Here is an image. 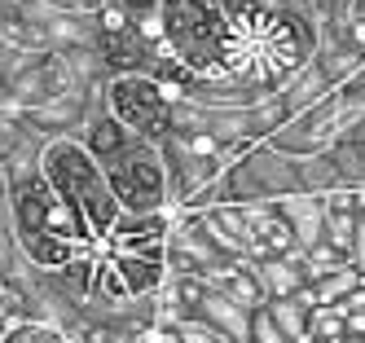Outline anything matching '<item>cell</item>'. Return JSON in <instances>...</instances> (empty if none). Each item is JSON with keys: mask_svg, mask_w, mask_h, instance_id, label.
Returning <instances> with one entry per match:
<instances>
[{"mask_svg": "<svg viewBox=\"0 0 365 343\" xmlns=\"http://www.w3.org/2000/svg\"><path fill=\"white\" fill-rule=\"evenodd\" d=\"M194 317H202L207 326H216L229 343H251V308H242V304H233L229 295H220V290H212L207 286V295L198 300V308H194Z\"/></svg>", "mask_w": 365, "mask_h": 343, "instance_id": "5b68a950", "label": "cell"}, {"mask_svg": "<svg viewBox=\"0 0 365 343\" xmlns=\"http://www.w3.org/2000/svg\"><path fill=\"white\" fill-rule=\"evenodd\" d=\"M172 339L176 343H229L216 326H207L202 317H176V322H168Z\"/></svg>", "mask_w": 365, "mask_h": 343, "instance_id": "9c48e42d", "label": "cell"}, {"mask_svg": "<svg viewBox=\"0 0 365 343\" xmlns=\"http://www.w3.org/2000/svg\"><path fill=\"white\" fill-rule=\"evenodd\" d=\"M277 207H282L286 225H291L299 251H308L312 242H322V233H326V203H322V194H286V198H277Z\"/></svg>", "mask_w": 365, "mask_h": 343, "instance_id": "8992f818", "label": "cell"}, {"mask_svg": "<svg viewBox=\"0 0 365 343\" xmlns=\"http://www.w3.org/2000/svg\"><path fill=\"white\" fill-rule=\"evenodd\" d=\"M40 176L58 190V198L75 211V220L84 225V233L101 247V237L110 233L119 216V198L110 194V180L101 172V163L84 150L80 137H53L40 150Z\"/></svg>", "mask_w": 365, "mask_h": 343, "instance_id": "6da1fadb", "label": "cell"}, {"mask_svg": "<svg viewBox=\"0 0 365 343\" xmlns=\"http://www.w3.org/2000/svg\"><path fill=\"white\" fill-rule=\"evenodd\" d=\"M339 88H348V93H352L356 101H365V66H361V71H356V75L348 79V84H339Z\"/></svg>", "mask_w": 365, "mask_h": 343, "instance_id": "4fadbf2b", "label": "cell"}, {"mask_svg": "<svg viewBox=\"0 0 365 343\" xmlns=\"http://www.w3.org/2000/svg\"><path fill=\"white\" fill-rule=\"evenodd\" d=\"M110 180V194L119 198L123 211H168V172H163V154L154 141L137 137L110 168H101Z\"/></svg>", "mask_w": 365, "mask_h": 343, "instance_id": "3957f363", "label": "cell"}, {"mask_svg": "<svg viewBox=\"0 0 365 343\" xmlns=\"http://www.w3.org/2000/svg\"><path fill=\"white\" fill-rule=\"evenodd\" d=\"M115 5L123 9L128 22H141V18H154V14H159V0H115Z\"/></svg>", "mask_w": 365, "mask_h": 343, "instance_id": "30bf717a", "label": "cell"}, {"mask_svg": "<svg viewBox=\"0 0 365 343\" xmlns=\"http://www.w3.org/2000/svg\"><path fill=\"white\" fill-rule=\"evenodd\" d=\"M80 141H84V150H88V154L97 158L101 168H110L115 158H119V154H123L128 145L137 141V132H133V128H123V123H119V119H115V115L106 111V106H101V111H97V115H93V119L84 123Z\"/></svg>", "mask_w": 365, "mask_h": 343, "instance_id": "277c9868", "label": "cell"}, {"mask_svg": "<svg viewBox=\"0 0 365 343\" xmlns=\"http://www.w3.org/2000/svg\"><path fill=\"white\" fill-rule=\"evenodd\" d=\"M44 5H58V9H80V14H97L101 5H110V0H44Z\"/></svg>", "mask_w": 365, "mask_h": 343, "instance_id": "7c38bea8", "label": "cell"}, {"mask_svg": "<svg viewBox=\"0 0 365 343\" xmlns=\"http://www.w3.org/2000/svg\"><path fill=\"white\" fill-rule=\"evenodd\" d=\"M255 273H259V286H264V295H269V300L299 295V290L308 286L299 251H295V255H269V260H255Z\"/></svg>", "mask_w": 365, "mask_h": 343, "instance_id": "52a82bcc", "label": "cell"}, {"mask_svg": "<svg viewBox=\"0 0 365 343\" xmlns=\"http://www.w3.org/2000/svg\"><path fill=\"white\" fill-rule=\"evenodd\" d=\"M348 264L365 277V220L356 216V233H352V247H348Z\"/></svg>", "mask_w": 365, "mask_h": 343, "instance_id": "8fae6325", "label": "cell"}, {"mask_svg": "<svg viewBox=\"0 0 365 343\" xmlns=\"http://www.w3.org/2000/svg\"><path fill=\"white\" fill-rule=\"evenodd\" d=\"M264 312L273 317V326L291 339V343H308V317H312V304L304 295H282V300H269Z\"/></svg>", "mask_w": 365, "mask_h": 343, "instance_id": "ba28073f", "label": "cell"}, {"mask_svg": "<svg viewBox=\"0 0 365 343\" xmlns=\"http://www.w3.org/2000/svg\"><path fill=\"white\" fill-rule=\"evenodd\" d=\"M176 93L180 88L163 84L159 75H106V88H101L106 111L145 141H159L172 132V97Z\"/></svg>", "mask_w": 365, "mask_h": 343, "instance_id": "7a4b0ae2", "label": "cell"}]
</instances>
